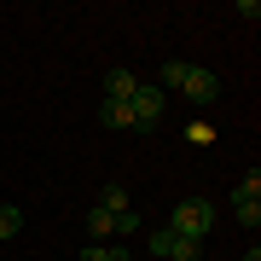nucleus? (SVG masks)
<instances>
[{
  "label": "nucleus",
  "instance_id": "1",
  "mask_svg": "<svg viewBox=\"0 0 261 261\" xmlns=\"http://www.w3.org/2000/svg\"><path fill=\"white\" fill-rule=\"evenodd\" d=\"M215 226V209L203 203V197H192V203H174V215H168V232L186 238V244H203Z\"/></svg>",
  "mask_w": 261,
  "mask_h": 261
},
{
  "label": "nucleus",
  "instance_id": "14",
  "mask_svg": "<svg viewBox=\"0 0 261 261\" xmlns=\"http://www.w3.org/2000/svg\"><path fill=\"white\" fill-rule=\"evenodd\" d=\"M244 261H261V250H250V255H244Z\"/></svg>",
  "mask_w": 261,
  "mask_h": 261
},
{
  "label": "nucleus",
  "instance_id": "2",
  "mask_svg": "<svg viewBox=\"0 0 261 261\" xmlns=\"http://www.w3.org/2000/svg\"><path fill=\"white\" fill-rule=\"evenodd\" d=\"M128 116H134V128H140V134H151V128H157V122H163V87H134V99H128Z\"/></svg>",
  "mask_w": 261,
  "mask_h": 261
},
{
  "label": "nucleus",
  "instance_id": "10",
  "mask_svg": "<svg viewBox=\"0 0 261 261\" xmlns=\"http://www.w3.org/2000/svg\"><path fill=\"white\" fill-rule=\"evenodd\" d=\"M99 209H111V215H122V209H128V192H122V186H105V197H99Z\"/></svg>",
  "mask_w": 261,
  "mask_h": 261
},
{
  "label": "nucleus",
  "instance_id": "9",
  "mask_svg": "<svg viewBox=\"0 0 261 261\" xmlns=\"http://www.w3.org/2000/svg\"><path fill=\"white\" fill-rule=\"evenodd\" d=\"M105 128H134V116H128V105H122V99H105Z\"/></svg>",
  "mask_w": 261,
  "mask_h": 261
},
{
  "label": "nucleus",
  "instance_id": "12",
  "mask_svg": "<svg viewBox=\"0 0 261 261\" xmlns=\"http://www.w3.org/2000/svg\"><path fill=\"white\" fill-rule=\"evenodd\" d=\"M116 232H122V238H134V232H140V215L122 209V215H116Z\"/></svg>",
  "mask_w": 261,
  "mask_h": 261
},
{
  "label": "nucleus",
  "instance_id": "13",
  "mask_svg": "<svg viewBox=\"0 0 261 261\" xmlns=\"http://www.w3.org/2000/svg\"><path fill=\"white\" fill-rule=\"evenodd\" d=\"M82 261H105V244H87V250H82Z\"/></svg>",
  "mask_w": 261,
  "mask_h": 261
},
{
  "label": "nucleus",
  "instance_id": "6",
  "mask_svg": "<svg viewBox=\"0 0 261 261\" xmlns=\"http://www.w3.org/2000/svg\"><path fill=\"white\" fill-rule=\"evenodd\" d=\"M134 87H140V75H134V70H111V75H105V99H122V105H128Z\"/></svg>",
  "mask_w": 261,
  "mask_h": 261
},
{
  "label": "nucleus",
  "instance_id": "4",
  "mask_svg": "<svg viewBox=\"0 0 261 261\" xmlns=\"http://www.w3.org/2000/svg\"><path fill=\"white\" fill-rule=\"evenodd\" d=\"M197 250H203V244L174 238L168 226H157V232H151V261H197Z\"/></svg>",
  "mask_w": 261,
  "mask_h": 261
},
{
  "label": "nucleus",
  "instance_id": "8",
  "mask_svg": "<svg viewBox=\"0 0 261 261\" xmlns=\"http://www.w3.org/2000/svg\"><path fill=\"white\" fill-rule=\"evenodd\" d=\"M23 232V209L18 203H0V238H18Z\"/></svg>",
  "mask_w": 261,
  "mask_h": 261
},
{
  "label": "nucleus",
  "instance_id": "7",
  "mask_svg": "<svg viewBox=\"0 0 261 261\" xmlns=\"http://www.w3.org/2000/svg\"><path fill=\"white\" fill-rule=\"evenodd\" d=\"M87 232H93V244H105V238L116 232V215L111 209H93V215H87Z\"/></svg>",
  "mask_w": 261,
  "mask_h": 261
},
{
  "label": "nucleus",
  "instance_id": "3",
  "mask_svg": "<svg viewBox=\"0 0 261 261\" xmlns=\"http://www.w3.org/2000/svg\"><path fill=\"white\" fill-rule=\"evenodd\" d=\"M232 215H238L244 226H255V221H261V174H255V168L238 180V192H232Z\"/></svg>",
  "mask_w": 261,
  "mask_h": 261
},
{
  "label": "nucleus",
  "instance_id": "11",
  "mask_svg": "<svg viewBox=\"0 0 261 261\" xmlns=\"http://www.w3.org/2000/svg\"><path fill=\"white\" fill-rule=\"evenodd\" d=\"M180 82H186V64H180V58H168V64H163V87H180Z\"/></svg>",
  "mask_w": 261,
  "mask_h": 261
},
{
  "label": "nucleus",
  "instance_id": "5",
  "mask_svg": "<svg viewBox=\"0 0 261 261\" xmlns=\"http://www.w3.org/2000/svg\"><path fill=\"white\" fill-rule=\"evenodd\" d=\"M180 93H186L192 105H215V99H221V82H215V70L186 64V82H180Z\"/></svg>",
  "mask_w": 261,
  "mask_h": 261
}]
</instances>
